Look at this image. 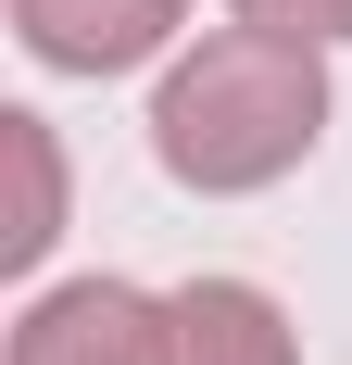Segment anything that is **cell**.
I'll use <instances>...</instances> for the list:
<instances>
[{"mask_svg":"<svg viewBox=\"0 0 352 365\" xmlns=\"http://www.w3.org/2000/svg\"><path fill=\"white\" fill-rule=\"evenodd\" d=\"M327 113H340V88H327L315 38H277V26L227 13L151 76V164L176 189H202V202H252V189L315 164Z\"/></svg>","mask_w":352,"mask_h":365,"instance_id":"6da1fadb","label":"cell"},{"mask_svg":"<svg viewBox=\"0 0 352 365\" xmlns=\"http://www.w3.org/2000/svg\"><path fill=\"white\" fill-rule=\"evenodd\" d=\"M0 365H176V302L113 277V264L101 277H51V290H26Z\"/></svg>","mask_w":352,"mask_h":365,"instance_id":"7a4b0ae2","label":"cell"},{"mask_svg":"<svg viewBox=\"0 0 352 365\" xmlns=\"http://www.w3.org/2000/svg\"><path fill=\"white\" fill-rule=\"evenodd\" d=\"M38 76H139L189 51V0H13Z\"/></svg>","mask_w":352,"mask_h":365,"instance_id":"3957f363","label":"cell"},{"mask_svg":"<svg viewBox=\"0 0 352 365\" xmlns=\"http://www.w3.org/2000/svg\"><path fill=\"white\" fill-rule=\"evenodd\" d=\"M176 365H302V328H289V302L264 290V277H227V264H202V277H176Z\"/></svg>","mask_w":352,"mask_h":365,"instance_id":"277c9868","label":"cell"},{"mask_svg":"<svg viewBox=\"0 0 352 365\" xmlns=\"http://www.w3.org/2000/svg\"><path fill=\"white\" fill-rule=\"evenodd\" d=\"M0 151H13V177H26V202H13V227H0V264L38 277L51 240H63V139H51V113H0Z\"/></svg>","mask_w":352,"mask_h":365,"instance_id":"5b68a950","label":"cell"},{"mask_svg":"<svg viewBox=\"0 0 352 365\" xmlns=\"http://www.w3.org/2000/svg\"><path fill=\"white\" fill-rule=\"evenodd\" d=\"M239 26H277V38H315V51H340L352 38V0H227Z\"/></svg>","mask_w":352,"mask_h":365,"instance_id":"8992f818","label":"cell"}]
</instances>
